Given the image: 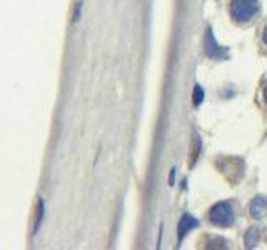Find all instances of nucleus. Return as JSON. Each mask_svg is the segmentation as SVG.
Masks as SVG:
<instances>
[{"instance_id": "nucleus-4", "label": "nucleus", "mask_w": 267, "mask_h": 250, "mask_svg": "<svg viewBox=\"0 0 267 250\" xmlns=\"http://www.w3.org/2000/svg\"><path fill=\"white\" fill-rule=\"evenodd\" d=\"M199 225V220L197 218H194L191 215V214H186V215H182L181 218V222H179V225H177V235H179V244L184 240V237H186L189 232L194 229V227Z\"/></svg>"}, {"instance_id": "nucleus-1", "label": "nucleus", "mask_w": 267, "mask_h": 250, "mask_svg": "<svg viewBox=\"0 0 267 250\" xmlns=\"http://www.w3.org/2000/svg\"><path fill=\"white\" fill-rule=\"evenodd\" d=\"M261 10L259 0H230V15L237 22L254 19Z\"/></svg>"}, {"instance_id": "nucleus-5", "label": "nucleus", "mask_w": 267, "mask_h": 250, "mask_svg": "<svg viewBox=\"0 0 267 250\" xmlns=\"http://www.w3.org/2000/svg\"><path fill=\"white\" fill-rule=\"evenodd\" d=\"M251 214L256 218H264L267 214V199L266 197H256L251 204Z\"/></svg>"}, {"instance_id": "nucleus-3", "label": "nucleus", "mask_w": 267, "mask_h": 250, "mask_svg": "<svg viewBox=\"0 0 267 250\" xmlns=\"http://www.w3.org/2000/svg\"><path fill=\"white\" fill-rule=\"evenodd\" d=\"M204 50L211 59H227V57H229V50L221 45H217V40H216V37H214L211 29H207V32H205Z\"/></svg>"}, {"instance_id": "nucleus-2", "label": "nucleus", "mask_w": 267, "mask_h": 250, "mask_svg": "<svg viewBox=\"0 0 267 250\" xmlns=\"http://www.w3.org/2000/svg\"><path fill=\"white\" fill-rule=\"evenodd\" d=\"M211 222L217 227H229L234 223V209L229 202H221L211 210Z\"/></svg>"}, {"instance_id": "nucleus-11", "label": "nucleus", "mask_w": 267, "mask_h": 250, "mask_svg": "<svg viewBox=\"0 0 267 250\" xmlns=\"http://www.w3.org/2000/svg\"><path fill=\"white\" fill-rule=\"evenodd\" d=\"M264 94H266V102H267V89H266V92H264Z\"/></svg>"}, {"instance_id": "nucleus-9", "label": "nucleus", "mask_w": 267, "mask_h": 250, "mask_svg": "<svg viewBox=\"0 0 267 250\" xmlns=\"http://www.w3.org/2000/svg\"><path fill=\"white\" fill-rule=\"evenodd\" d=\"M82 8V2H77V7H76V15H74V22L78 20V12H80Z\"/></svg>"}, {"instance_id": "nucleus-8", "label": "nucleus", "mask_w": 267, "mask_h": 250, "mask_svg": "<svg viewBox=\"0 0 267 250\" xmlns=\"http://www.w3.org/2000/svg\"><path fill=\"white\" fill-rule=\"evenodd\" d=\"M204 102V90L200 89V85H195L194 89V107H199Z\"/></svg>"}, {"instance_id": "nucleus-7", "label": "nucleus", "mask_w": 267, "mask_h": 250, "mask_svg": "<svg viewBox=\"0 0 267 250\" xmlns=\"http://www.w3.org/2000/svg\"><path fill=\"white\" fill-rule=\"evenodd\" d=\"M42 215H43V202L38 200V205H37V217H36V225H34V234H37L38 227L42 223Z\"/></svg>"}, {"instance_id": "nucleus-6", "label": "nucleus", "mask_w": 267, "mask_h": 250, "mask_svg": "<svg viewBox=\"0 0 267 250\" xmlns=\"http://www.w3.org/2000/svg\"><path fill=\"white\" fill-rule=\"evenodd\" d=\"M257 240H259V229H249L247 234H246V239H244V242H246V247L247 249H252L254 245L257 244Z\"/></svg>"}, {"instance_id": "nucleus-10", "label": "nucleus", "mask_w": 267, "mask_h": 250, "mask_svg": "<svg viewBox=\"0 0 267 250\" xmlns=\"http://www.w3.org/2000/svg\"><path fill=\"white\" fill-rule=\"evenodd\" d=\"M264 42L267 43V25L264 27Z\"/></svg>"}]
</instances>
